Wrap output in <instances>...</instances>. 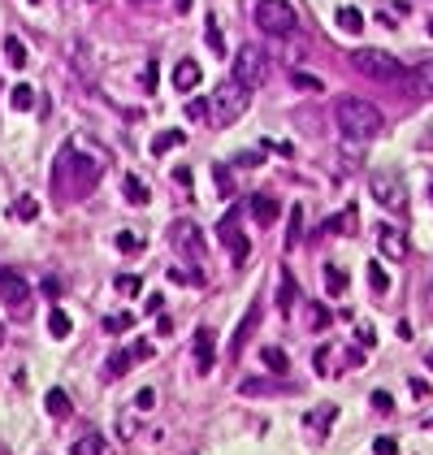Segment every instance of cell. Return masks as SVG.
Segmentation results:
<instances>
[{
	"instance_id": "cell-12",
	"label": "cell",
	"mask_w": 433,
	"mask_h": 455,
	"mask_svg": "<svg viewBox=\"0 0 433 455\" xmlns=\"http://www.w3.org/2000/svg\"><path fill=\"white\" fill-rule=\"evenodd\" d=\"M213 364H217V334L204 325V330H195V369L213 373Z\"/></svg>"
},
{
	"instance_id": "cell-32",
	"label": "cell",
	"mask_w": 433,
	"mask_h": 455,
	"mask_svg": "<svg viewBox=\"0 0 433 455\" xmlns=\"http://www.w3.org/2000/svg\"><path fill=\"white\" fill-rule=\"evenodd\" d=\"M204 35H208V48H213L217 57H226V39H221V26H217V18H208V26H204Z\"/></svg>"
},
{
	"instance_id": "cell-45",
	"label": "cell",
	"mask_w": 433,
	"mask_h": 455,
	"mask_svg": "<svg viewBox=\"0 0 433 455\" xmlns=\"http://www.w3.org/2000/svg\"><path fill=\"white\" fill-rule=\"evenodd\" d=\"M213 174H217V187H221V195H234V183H230V174H226V165H217Z\"/></svg>"
},
{
	"instance_id": "cell-48",
	"label": "cell",
	"mask_w": 433,
	"mask_h": 455,
	"mask_svg": "<svg viewBox=\"0 0 433 455\" xmlns=\"http://www.w3.org/2000/svg\"><path fill=\"white\" fill-rule=\"evenodd\" d=\"M143 308H148V313L156 317V313H160V308H165V295H148V304H143Z\"/></svg>"
},
{
	"instance_id": "cell-37",
	"label": "cell",
	"mask_w": 433,
	"mask_h": 455,
	"mask_svg": "<svg viewBox=\"0 0 433 455\" xmlns=\"http://www.w3.org/2000/svg\"><path fill=\"white\" fill-rule=\"evenodd\" d=\"M13 213H18L22 221H35V217H39V204H35V200H30V195H22V200H18V204H13Z\"/></svg>"
},
{
	"instance_id": "cell-29",
	"label": "cell",
	"mask_w": 433,
	"mask_h": 455,
	"mask_svg": "<svg viewBox=\"0 0 433 455\" xmlns=\"http://www.w3.org/2000/svg\"><path fill=\"white\" fill-rule=\"evenodd\" d=\"M329 230H334V234H356V230H360V225H356V208H347V213L329 217Z\"/></svg>"
},
{
	"instance_id": "cell-40",
	"label": "cell",
	"mask_w": 433,
	"mask_h": 455,
	"mask_svg": "<svg viewBox=\"0 0 433 455\" xmlns=\"http://www.w3.org/2000/svg\"><path fill=\"white\" fill-rule=\"evenodd\" d=\"M368 399H373V408H377V412H394V399L386 395V390H373Z\"/></svg>"
},
{
	"instance_id": "cell-55",
	"label": "cell",
	"mask_w": 433,
	"mask_h": 455,
	"mask_svg": "<svg viewBox=\"0 0 433 455\" xmlns=\"http://www.w3.org/2000/svg\"><path fill=\"white\" fill-rule=\"evenodd\" d=\"M429 35H433V18H429Z\"/></svg>"
},
{
	"instance_id": "cell-46",
	"label": "cell",
	"mask_w": 433,
	"mask_h": 455,
	"mask_svg": "<svg viewBox=\"0 0 433 455\" xmlns=\"http://www.w3.org/2000/svg\"><path fill=\"white\" fill-rule=\"evenodd\" d=\"M356 343H360V347H373V343H377V330H368V325H360V330H356Z\"/></svg>"
},
{
	"instance_id": "cell-14",
	"label": "cell",
	"mask_w": 433,
	"mask_h": 455,
	"mask_svg": "<svg viewBox=\"0 0 433 455\" xmlns=\"http://www.w3.org/2000/svg\"><path fill=\"white\" fill-rule=\"evenodd\" d=\"M200 65L195 61H178V65H173V87H178V91H195L200 87Z\"/></svg>"
},
{
	"instance_id": "cell-24",
	"label": "cell",
	"mask_w": 433,
	"mask_h": 455,
	"mask_svg": "<svg viewBox=\"0 0 433 455\" xmlns=\"http://www.w3.org/2000/svg\"><path fill=\"white\" fill-rule=\"evenodd\" d=\"M260 360H264L269 373H278V378H286V369H291V360H286L282 347H260Z\"/></svg>"
},
{
	"instance_id": "cell-4",
	"label": "cell",
	"mask_w": 433,
	"mask_h": 455,
	"mask_svg": "<svg viewBox=\"0 0 433 455\" xmlns=\"http://www.w3.org/2000/svg\"><path fill=\"white\" fill-rule=\"evenodd\" d=\"M351 65H356L364 78H377V83H403L407 78L403 61L381 53V48H356V53H351Z\"/></svg>"
},
{
	"instance_id": "cell-34",
	"label": "cell",
	"mask_w": 433,
	"mask_h": 455,
	"mask_svg": "<svg viewBox=\"0 0 433 455\" xmlns=\"http://www.w3.org/2000/svg\"><path fill=\"white\" fill-rule=\"evenodd\" d=\"M135 325V313H113V317H104V330L108 334H122V330H131Z\"/></svg>"
},
{
	"instance_id": "cell-39",
	"label": "cell",
	"mask_w": 433,
	"mask_h": 455,
	"mask_svg": "<svg viewBox=\"0 0 433 455\" xmlns=\"http://www.w3.org/2000/svg\"><path fill=\"white\" fill-rule=\"evenodd\" d=\"M135 408H139V412H152V408H156V390H152V386H143L139 395H135Z\"/></svg>"
},
{
	"instance_id": "cell-47",
	"label": "cell",
	"mask_w": 433,
	"mask_h": 455,
	"mask_svg": "<svg viewBox=\"0 0 433 455\" xmlns=\"http://www.w3.org/2000/svg\"><path fill=\"white\" fill-rule=\"evenodd\" d=\"M412 395L425 399V395H429V382H425V378H412Z\"/></svg>"
},
{
	"instance_id": "cell-16",
	"label": "cell",
	"mask_w": 433,
	"mask_h": 455,
	"mask_svg": "<svg viewBox=\"0 0 433 455\" xmlns=\"http://www.w3.org/2000/svg\"><path fill=\"white\" fill-rule=\"evenodd\" d=\"M126 204H135V208H148L152 204V191H148V183L143 178H135V174H126Z\"/></svg>"
},
{
	"instance_id": "cell-59",
	"label": "cell",
	"mask_w": 433,
	"mask_h": 455,
	"mask_svg": "<svg viewBox=\"0 0 433 455\" xmlns=\"http://www.w3.org/2000/svg\"><path fill=\"white\" fill-rule=\"evenodd\" d=\"M429 425H433V416H429Z\"/></svg>"
},
{
	"instance_id": "cell-51",
	"label": "cell",
	"mask_w": 433,
	"mask_h": 455,
	"mask_svg": "<svg viewBox=\"0 0 433 455\" xmlns=\"http://www.w3.org/2000/svg\"><path fill=\"white\" fill-rule=\"evenodd\" d=\"M131 351H135V360H148V355H152V343H135Z\"/></svg>"
},
{
	"instance_id": "cell-26",
	"label": "cell",
	"mask_w": 433,
	"mask_h": 455,
	"mask_svg": "<svg viewBox=\"0 0 433 455\" xmlns=\"http://www.w3.org/2000/svg\"><path fill=\"white\" fill-rule=\"evenodd\" d=\"M5 61L13 65V70H22V65H26V44L18 35H5Z\"/></svg>"
},
{
	"instance_id": "cell-49",
	"label": "cell",
	"mask_w": 433,
	"mask_h": 455,
	"mask_svg": "<svg viewBox=\"0 0 433 455\" xmlns=\"http://www.w3.org/2000/svg\"><path fill=\"white\" fill-rule=\"evenodd\" d=\"M360 364H364V355H360V347H351V351H347V369H360Z\"/></svg>"
},
{
	"instance_id": "cell-58",
	"label": "cell",
	"mask_w": 433,
	"mask_h": 455,
	"mask_svg": "<svg viewBox=\"0 0 433 455\" xmlns=\"http://www.w3.org/2000/svg\"><path fill=\"white\" fill-rule=\"evenodd\" d=\"M30 5H39V0H30Z\"/></svg>"
},
{
	"instance_id": "cell-25",
	"label": "cell",
	"mask_w": 433,
	"mask_h": 455,
	"mask_svg": "<svg viewBox=\"0 0 433 455\" xmlns=\"http://www.w3.org/2000/svg\"><path fill=\"white\" fill-rule=\"evenodd\" d=\"M9 104H13V109H18V113H26V109H35V87H30V83H18V87H13V91H9Z\"/></svg>"
},
{
	"instance_id": "cell-60",
	"label": "cell",
	"mask_w": 433,
	"mask_h": 455,
	"mask_svg": "<svg viewBox=\"0 0 433 455\" xmlns=\"http://www.w3.org/2000/svg\"><path fill=\"white\" fill-rule=\"evenodd\" d=\"M0 338H5V334H0Z\"/></svg>"
},
{
	"instance_id": "cell-28",
	"label": "cell",
	"mask_w": 433,
	"mask_h": 455,
	"mask_svg": "<svg viewBox=\"0 0 433 455\" xmlns=\"http://www.w3.org/2000/svg\"><path fill=\"white\" fill-rule=\"evenodd\" d=\"M325 290H329V295H343V290H347V269L325 265Z\"/></svg>"
},
{
	"instance_id": "cell-1",
	"label": "cell",
	"mask_w": 433,
	"mask_h": 455,
	"mask_svg": "<svg viewBox=\"0 0 433 455\" xmlns=\"http://www.w3.org/2000/svg\"><path fill=\"white\" fill-rule=\"evenodd\" d=\"M100 174H104V152L91 148L87 139H70L66 148L57 152L52 187L61 195H70V200H78V195H87L95 183H100Z\"/></svg>"
},
{
	"instance_id": "cell-10",
	"label": "cell",
	"mask_w": 433,
	"mask_h": 455,
	"mask_svg": "<svg viewBox=\"0 0 433 455\" xmlns=\"http://www.w3.org/2000/svg\"><path fill=\"white\" fill-rule=\"evenodd\" d=\"M0 299H5L13 313H26V308H30V286H26V278H18L13 269H0Z\"/></svg>"
},
{
	"instance_id": "cell-50",
	"label": "cell",
	"mask_w": 433,
	"mask_h": 455,
	"mask_svg": "<svg viewBox=\"0 0 433 455\" xmlns=\"http://www.w3.org/2000/svg\"><path fill=\"white\" fill-rule=\"evenodd\" d=\"M57 290H61L57 278H44V295H48V299H57Z\"/></svg>"
},
{
	"instance_id": "cell-41",
	"label": "cell",
	"mask_w": 433,
	"mask_h": 455,
	"mask_svg": "<svg viewBox=\"0 0 433 455\" xmlns=\"http://www.w3.org/2000/svg\"><path fill=\"white\" fill-rule=\"evenodd\" d=\"M139 83H143V91H156V61H148V65H143Z\"/></svg>"
},
{
	"instance_id": "cell-30",
	"label": "cell",
	"mask_w": 433,
	"mask_h": 455,
	"mask_svg": "<svg viewBox=\"0 0 433 455\" xmlns=\"http://www.w3.org/2000/svg\"><path fill=\"white\" fill-rule=\"evenodd\" d=\"M131 364H135V351H113V355H108V378L131 373Z\"/></svg>"
},
{
	"instance_id": "cell-6",
	"label": "cell",
	"mask_w": 433,
	"mask_h": 455,
	"mask_svg": "<svg viewBox=\"0 0 433 455\" xmlns=\"http://www.w3.org/2000/svg\"><path fill=\"white\" fill-rule=\"evenodd\" d=\"M230 78H234L238 87L256 91V87H260L264 78H269V57H264V53H260V48H256V44H243V48H238V53H234Z\"/></svg>"
},
{
	"instance_id": "cell-19",
	"label": "cell",
	"mask_w": 433,
	"mask_h": 455,
	"mask_svg": "<svg viewBox=\"0 0 433 455\" xmlns=\"http://www.w3.org/2000/svg\"><path fill=\"white\" fill-rule=\"evenodd\" d=\"M334 416H338V408H334V403H320L316 412H308V420H303V425H308L312 434H325V429L334 425Z\"/></svg>"
},
{
	"instance_id": "cell-43",
	"label": "cell",
	"mask_w": 433,
	"mask_h": 455,
	"mask_svg": "<svg viewBox=\"0 0 433 455\" xmlns=\"http://www.w3.org/2000/svg\"><path fill=\"white\" fill-rule=\"evenodd\" d=\"M186 118H191V122L208 118V100H186Z\"/></svg>"
},
{
	"instance_id": "cell-31",
	"label": "cell",
	"mask_w": 433,
	"mask_h": 455,
	"mask_svg": "<svg viewBox=\"0 0 433 455\" xmlns=\"http://www.w3.org/2000/svg\"><path fill=\"white\" fill-rule=\"evenodd\" d=\"M295 295H299V290H295V278H291V269H282V295H278V308H282V313H291Z\"/></svg>"
},
{
	"instance_id": "cell-7",
	"label": "cell",
	"mask_w": 433,
	"mask_h": 455,
	"mask_svg": "<svg viewBox=\"0 0 433 455\" xmlns=\"http://www.w3.org/2000/svg\"><path fill=\"white\" fill-rule=\"evenodd\" d=\"M368 195H373L381 208H390V213H403V208H407L403 178H394V174H373V183H368Z\"/></svg>"
},
{
	"instance_id": "cell-8",
	"label": "cell",
	"mask_w": 433,
	"mask_h": 455,
	"mask_svg": "<svg viewBox=\"0 0 433 455\" xmlns=\"http://www.w3.org/2000/svg\"><path fill=\"white\" fill-rule=\"evenodd\" d=\"M169 243L178 248L186 260H204V230L195 221H173L169 225Z\"/></svg>"
},
{
	"instance_id": "cell-33",
	"label": "cell",
	"mask_w": 433,
	"mask_h": 455,
	"mask_svg": "<svg viewBox=\"0 0 433 455\" xmlns=\"http://www.w3.org/2000/svg\"><path fill=\"white\" fill-rule=\"evenodd\" d=\"M299 239H303V208L295 204V208H291V230H286V248H295Z\"/></svg>"
},
{
	"instance_id": "cell-53",
	"label": "cell",
	"mask_w": 433,
	"mask_h": 455,
	"mask_svg": "<svg viewBox=\"0 0 433 455\" xmlns=\"http://www.w3.org/2000/svg\"><path fill=\"white\" fill-rule=\"evenodd\" d=\"M425 364H429V373H433V351H429V360H425Z\"/></svg>"
},
{
	"instance_id": "cell-27",
	"label": "cell",
	"mask_w": 433,
	"mask_h": 455,
	"mask_svg": "<svg viewBox=\"0 0 433 455\" xmlns=\"http://www.w3.org/2000/svg\"><path fill=\"white\" fill-rule=\"evenodd\" d=\"M368 286H373V290H377V295H386V290H390V273H386V269H381V265H377V260H368Z\"/></svg>"
},
{
	"instance_id": "cell-57",
	"label": "cell",
	"mask_w": 433,
	"mask_h": 455,
	"mask_svg": "<svg viewBox=\"0 0 433 455\" xmlns=\"http://www.w3.org/2000/svg\"><path fill=\"white\" fill-rule=\"evenodd\" d=\"M139 5H152V0H139Z\"/></svg>"
},
{
	"instance_id": "cell-15",
	"label": "cell",
	"mask_w": 433,
	"mask_h": 455,
	"mask_svg": "<svg viewBox=\"0 0 433 455\" xmlns=\"http://www.w3.org/2000/svg\"><path fill=\"white\" fill-rule=\"evenodd\" d=\"M278 213H282V208H278L273 195H251V217L260 221V225H273V221H278Z\"/></svg>"
},
{
	"instance_id": "cell-35",
	"label": "cell",
	"mask_w": 433,
	"mask_h": 455,
	"mask_svg": "<svg viewBox=\"0 0 433 455\" xmlns=\"http://www.w3.org/2000/svg\"><path fill=\"white\" fill-rule=\"evenodd\" d=\"M291 83H295L299 91H312V95H316V91H325V83H320L316 74H291Z\"/></svg>"
},
{
	"instance_id": "cell-21",
	"label": "cell",
	"mask_w": 433,
	"mask_h": 455,
	"mask_svg": "<svg viewBox=\"0 0 433 455\" xmlns=\"http://www.w3.org/2000/svg\"><path fill=\"white\" fill-rule=\"evenodd\" d=\"M334 18H338V30H347V35H360V30H364V13L356 5H343Z\"/></svg>"
},
{
	"instance_id": "cell-18",
	"label": "cell",
	"mask_w": 433,
	"mask_h": 455,
	"mask_svg": "<svg viewBox=\"0 0 433 455\" xmlns=\"http://www.w3.org/2000/svg\"><path fill=\"white\" fill-rule=\"evenodd\" d=\"M407 83H416V91H421V95H433V57L421 61L416 70H407Z\"/></svg>"
},
{
	"instance_id": "cell-23",
	"label": "cell",
	"mask_w": 433,
	"mask_h": 455,
	"mask_svg": "<svg viewBox=\"0 0 433 455\" xmlns=\"http://www.w3.org/2000/svg\"><path fill=\"white\" fill-rule=\"evenodd\" d=\"M70 330H74L70 313H61V308H52V313H48V334H52L57 343H66V338H70Z\"/></svg>"
},
{
	"instance_id": "cell-56",
	"label": "cell",
	"mask_w": 433,
	"mask_h": 455,
	"mask_svg": "<svg viewBox=\"0 0 433 455\" xmlns=\"http://www.w3.org/2000/svg\"><path fill=\"white\" fill-rule=\"evenodd\" d=\"M429 200H433V183H429Z\"/></svg>"
},
{
	"instance_id": "cell-42",
	"label": "cell",
	"mask_w": 433,
	"mask_h": 455,
	"mask_svg": "<svg viewBox=\"0 0 433 455\" xmlns=\"http://www.w3.org/2000/svg\"><path fill=\"white\" fill-rule=\"evenodd\" d=\"M308 317H312V330H325V325H329V313H325L320 304H312V308H308Z\"/></svg>"
},
{
	"instance_id": "cell-44",
	"label": "cell",
	"mask_w": 433,
	"mask_h": 455,
	"mask_svg": "<svg viewBox=\"0 0 433 455\" xmlns=\"http://www.w3.org/2000/svg\"><path fill=\"white\" fill-rule=\"evenodd\" d=\"M373 455H398V443H394V438H377V443H373Z\"/></svg>"
},
{
	"instance_id": "cell-13",
	"label": "cell",
	"mask_w": 433,
	"mask_h": 455,
	"mask_svg": "<svg viewBox=\"0 0 433 455\" xmlns=\"http://www.w3.org/2000/svg\"><path fill=\"white\" fill-rule=\"evenodd\" d=\"M256 321H260V304H251L247 308V317L238 321V330H234V338H230V355H238L247 347V338H251V330H256Z\"/></svg>"
},
{
	"instance_id": "cell-2",
	"label": "cell",
	"mask_w": 433,
	"mask_h": 455,
	"mask_svg": "<svg viewBox=\"0 0 433 455\" xmlns=\"http://www.w3.org/2000/svg\"><path fill=\"white\" fill-rule=\"evenodd\" d=\"M334 122H338V130L347 139H356V143H368V139H377L381 130H386L381 109L360 100V95H343V100L334 104Z\"/></svg>"
},
{
	"instance_id": "cell-20",
	"label": "cell",
	"mask_w": 433,
	"mask_h": 455,
	"mask_svg": "<svg viewBox=\"0 0 433 455\" xmlns=\"http://www.w3.org/2000/svg\"><path fill=\"white\" fill-rule=\"evenodd\" d=\"M44 408H48V416H57V420H66V416L74 412V403H70V395H66V390H48V399H44Z\"/></svg>"
},
{
	"instance_id": "cell-52",
	"label": "cell",
	"mask_w": 433,
	"mask_h": 455,
	"mask_svg": "<svg viewBox=\"0 0 433 455\" xmlns=\"http://www.w3.org/2000/svg\"><path fill=\"white\" fill-rule=\"evenodd\" d=\"M421 148H425V152H429V148H433V122H429V126H425V135H421Z\"/></svg>"
},
{
	"instance_id": "cell-22",
	"label": "cell",
	"mask_w": 433,
	"mask_h": 455,
	"mask_svg": "<svg viewBox=\"0 0 433 455\" xmlns=\"http://www.w3.org/2000/svg\"><path fill=\"white\" fill-rule=\"evenodd\" d=\"M182 143H186L182 130H160V135L152 139V156H165V152H173V148H182Z\"/></svg>"
},
{
	"instance_id": "cell-17",
	"label": "cell",
	"mask_w": 433,
	"mask_h": 455,
	"mask_svg": "<svg viewBox=\"0 0 433 455\" xmlns=\"http://www.w3.org/2000/svg\"><path fill=\"white\" fill-rule=\"evenodd\" d=\"M70 455H113V447H108L100 434H83V438L70 447Z\"/></svg>"
},
{
	"instance_id": "cell-3",
	"label": "cell",
	"mask_w": 433,
	"mask_h": 455,
	"mask_svg": "<svg viewBox=\"0 0 433 455\" xmlns=\"http://www.w3.org/2000/svg\"><path fill=\"white\" fill-rule=\"evenodd\" d=\"M247 100H251V91L238 87L234 78H230V83H221L213 91V100H208V122H213V126H234L247 113Z\"/></svg>"
},
{
	"instance_id": "cell-5",
	"label": "cell",
	"mask_w": 433,
	"mask_h": 455,
	"mask_svg": "<svg viewBox=\"0 0 433 455\" xmlns=\"http://www.w3.org/2000/svg\"><path fill=\"white\" fill-rule=\"evenodd\" d=\"M256 26L264 35H295L299 13H295L291 0H256Z\"/></svg>"
},
{
	"instance_id": "cell-38",
	"label": "cell",
	"mask_w": 433,
	"mask_h": 455,
	"mask_svg": "<svg viewBox=\"0 0 433 455\" xmlns=\"http://www.w3.org/2000/svg\"><path fill=\"white\" fill-rule=\"evenodd\" d=\"M117 290H122V295H139V290H143V278H139V273H122V278H117Z\"/></svg>"
},
{
	"instance_id": "cell-54",
	"label": "cell",
	"mask_w": 433,
	"mask_h": 455,
	"mask_svg": "<svg viewBox=\"0 0 433 455\" xmlns=\"http://www.w3.org/2000/svg\"><path fill=\"white\" fill-rule=\"evenodd\" d=\"M429 308H433V282H429Z\"/></svg>"
},
{
	"instance_id": "cell-9",
	"label": "cell",
	"mask_w": 433,
	"mask_h": 455,
	"mask_svg": "<svg viewBox=\"0 0 433 455\" xmlns=\"http://www.w3.org/2000/svg\"><path fill=\"white\" fill-rule=\"evenodd\" d=\"M217 234H221V243H226V248H230L234 265H247V256H251V243H247V234H243V230H238V213H234V208H230L226 217H221Z\"/></svg>"
},
{
	"instance_id": "cell-11",
	"label": "cell",
	"mask_w": 433,
	"mask_h": 455,
	"mask_svg": "<svg viewBox=\"0 0 433 455\" xmlns=\"http://www.w3.org/2000/svg\"><path fill=\"white\" fill-rule=\"evenodd\" d=\"M377 248L386 260H407V234H403V225H377Z\"/></svg>"
},
{
	"instance_id": "cell-36",
	"label": "cell",
	"mask_w": 433,
	"mask_h": 455,
	"mask_svg": "<svg viewBox=\"0 0 433 455\" xmlns=\"http://www.w3.org/2000/svg\"><path fill=\"white\" fill-rule=\"evenodd\" d=\"M117 252H143V234L122 230V234H117Z\"/></svg>"
}]
</instances>
